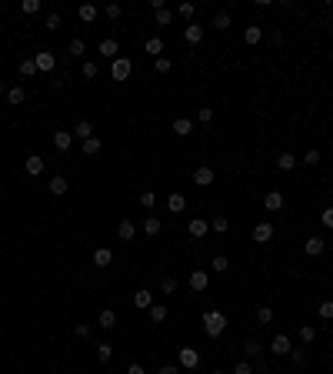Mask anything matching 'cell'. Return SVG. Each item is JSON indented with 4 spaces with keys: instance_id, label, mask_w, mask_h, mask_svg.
Masks as SVG:
<instances>
[{
    "instance_id": "6da1fadb",
    "label": "cell",
    "mask_w": 333,
    "mask_h": 374,
    "mask_svg": "<svg viewBox=\"0 0 333 374\" xmlns=\"http://www.w3.org/2000/svg\"><path fill=\"white\" fill-rule=\"evenodd\" d=\"M203 331H206V337H220L223 331H227V318H223L220 311H206L203 314Z\"/></svg>"
},
{
    "instance_id": "7a4b0ae2",
    "label": "cell",
    "mask_w": 333,
    "mask_h": 374,
    "mask_svg": "<svg viewBox=\"0 0 333 374\" xmlns=\"http://www.w3.org/2000/svg\"><path fill=\"white\" fill-rule=\"evenodd\" d=\"M130 71H134V64H130L127 57H117V60L110 64V77H113V80H127Z\"/></svg>"
},
{
    "instance_id": "3957f363",
    "label": "cell",
    "mask_w": 333,
    "mask_h": 374,
    "mask_svg": "<svg viewBox=\"0 0 333 374\" xmlns=\"http://www.w3.org/2000/svg\"><path fill=\"white\" fill-rule=\"evenodd\" d=\"M177 361H180V367H187V371H193V367L200 364V354L193 348H180V354H177Z\"/></svg>"
},
{
    "instance_id": "277c9868",
    "label": "cell",
    "mask_w": 333,
    "mask_h": 374,
    "mask_svg": "<svg viewBox=\"0 0 333 374\" xmlns=\"http://www.w3.org/2000/svg\"><path fill=\"white\" fill-rule=\"evenodd\" d=\"M33 64H37V71H54V64H57V57L50 54V50H40L37 57H33Z\"/></svg>"
},
{
    "instance_id": "5b68a950",
    "label": "cell",
    "mask_w": 333,
    "mask_h": 374,
    "mask_svg": "<svg viewBox=\"0 0 333 374\" xmlns=\"http://www.w3.org/2000/svg\"><path fill=\"white\" fill-rule=\"evenodd\" d=\"M94 264H97V267H110V264H113V251H110V247H97V251H94Z\"/></svg>"
},
{
    "instance_id": "8992f818",
    "label": "cell",
    "mask_w": 333,
    "mask_h": 374,
    "mask_svg": "<svg viewBox=\"0 0 333 374\" xmlns=\"http://www.w3.org/2000/svg\"><path fill=\"white\" fill-rule=\"evenodd\" d=\"M263 207H267L270 214H277L280 207H283V194H280V191H270L267 197H263Z\"/></svg>"
},
{
    "instance_id": "52a82bcc",
    "label": "cell",
    "mask_w": 333,
    "mask_h": 374,
    "mask_svg": "<svg viewBox=\"0 0 333 374\" xmlns=\"http://www.w3.org/2000/svg\"><path fill=\"white\" fill-rule=\"evenodd\" d=\"M70 144H73V134H67V130H57V134H54V147H57L60 154L70 151Z\"/></svg>"
},
{
    "instance_id": "ba28073f",
    "label": "cell",
    "mask_w": 333,
    "mask_h": 374,
    "mask_svg": "<svg viewBox=\"0 0 333 374\" xmlns=\"http://www.w3.org/2000/svg\"><path fill=\"white\" fill-rule=\"evenodd\" d=\"M24 171L30 177H37V174H44V157H37V154H30V157L24 160Z\"/></svg>"
},
{
    "instance_id": "9c48e42d",
    "label": "cell",
    "mask_w": 333,
    "mask_h": 374,
    "mask_svg": "<svg viewBox=\"0 0 333 374\" xmlns=\"http://www.w3.org/2000/svg\"><path fill=\"white\" fill-rule=\"evenodd\" d=\"M193 184H197V187H210V184H214V171H210V167H197V171H193Z\"/></svg>"
},
{
    "instance_id": "30bf717a",
    "label": "cell",
    "mask_w": 333,
    "mask_h": 374,
    "mask_svg": "<svg viewBox=\"0 0 333 374\" xmlns=\"http://www.w3.org/2000/svg\"><path fill=\"white\" fill-rule=\"evenodd\" d=\"M97 14H100V10H97L94 4H80V7H77V17L84 20V24H94V20H97Z\"/></svg>"
},
{
    "instance_id": "8fae6325",
    "label": "cell",
    "mask_w": 333,
    "mask_h": 374,
    "mask_svg": "<svg viewBox=\"0 0 333 374\" xmlns=\"http://www.w3.org/2000/svg\"><path fill=\"white\" fill-rule=\"evenodd\" d=\"M187 231H190V237H206L210 224H206V221H200V217H193V221L187 224Z\"/></svg>"
},
{
    "instance_id": "7c38bea8",
    "label": "cell",
    "mask_w": 333,
    "mask_h": 374,
    "mask_svg": "<svg viewBox=\"0 0 333 374\" xmlns=\"http://www.w3.org/2000/svg\"><path fill=\"white\" fill-rule=\"evenodd\" d=\"M270 237H273V224H257V227H254V241H257V244H267Z\"/></svg>"
},
{
    "instance_id": "4fadbf2b",
    "label": "cell",
    "mask_w": 333,
    "mask_h": 374,
    "mask_svg": "<svg viewBox=\"0 0 333 374\" xmlns=\"http://www.w3.org/2000/svg\"><path fill=\"white\" fill-rule=\"evenodd\" d=\"M270 348H273V354H280V358L294 351V348H290V337H286V334H277V337H273V344H270Z\"/></svg>"
},
{
    "instance_id": "5bb4252c",
    "label": "cell",
    "mask_w": 333,
    "mask_h": 374,
    "mask_svg": "<svg viewBox=\"0 0 333 374\" xmlns=\"http://www.w3.org/2000/svg\"><path fill=\"white\" fill-rule=\"evenodd\" d=\"M134 308H137V311H150V308H153L150 291H137V294H134Z\"/></svg>"
},
{
    "instance_id": "9a60e30c",
    "label": "cell",
    "mask_w": 333,
    "mask_h": 374,
    "mask_svg": "<svg viewBox=\"0 0 333 374\" xmlns=\"http://www.w3.org/2000/svg\"><path fill=\"white\" fill-rule=\"evenodd\" d=\"M206 284H210L206 271H193L190 274V291H206Z\"/></svg>"
},
{
    "instance_id": "2e32d148",
    "label": "cell",
    "mask_w": 333,
    "mask_h": 374,
    "mask_svg": "<svg viewBox=\"0 0 333 374\" xmlns=\"http://www.w3.org/2000/svg\"><path fill=\"white\" fill-rule=\"evenodd\" d=\"M97 324H100L103 331H110V327H117V314H113L110 308H107V311H100V318H97Z\"/></svg>"
},
{
    "instance_id": "e0dca14e",
    "label": "cell",
    "mask_w": 333,
    "mask_h": 374,
    "mask_svg": "<svg viewBox=\"0 0 333 374\" xmlns=\"http://www.w3.org/2000/svg\"><path fill=\"white\" fill-rule=\"evenodd\" d=\"M100 137H87V141H84V157H97V154H100Z\"/></svg>"
},
{
    "instance_id": "ac0fdd59",
    "label": "cell",
    "mask_w": 333,
    "mask_h": 374,
    "mask_svg": "<svg viewBox=\"0 0 333 374\" xmlns=\"http://www.w3.org/2000/svg\"><path fill=\"white\" fill-rule=\"evenodd\" d=\"M183 40H187V44H200V40H203V27L190 24L187 30H183Z\"/></svg>"
},
{
    "instance_id": "d6986e66",
    "label": "cell",
    "mask_w": 333,
    "mask_h": 374,
    "mask_svg": "<svg viewBox=\"0 0 333 374\" xmlns=\"http://www.w3.org/2000/svg\"><path fill=\"white\" fill-rule=\"evenodd\" d=\"M190 130H193V120H187V117H177L174 120V134L177 137H187Z\"/></svg>"
},
{
    "instance_id": "ffe728a7",
    "label": "cell",
    "mask_w": 333,
    "mask_h": 374,
    "mask_svg": "<svg viewBox=\"0 0 333 374\" xmlns=\"http://www.w3.org/2000/svg\"><path fill=\"white\" fill-rule=\"evenodd\" d=\"M134 234H137L134 221H120V227H117V237L120 241H134Z\"/></svg>"
},
{
    "instance_id": "44dd1931",
    "label": "cell",
    "mask_w": 333,
    "mask_h": 374,
    "mask_svg": "<svg viewBox=\"0 0 333 374\" xmlns=\"http://www.w3.org/2000/svg\"><path fill=\"white\" fill-rule=\"evenodd\" d=\"M73 137H80V141H87V137H94V124H90V120H80L77 127H73Z\"/></svg>"
},
{
    "instance_id": "7402d4cb",
    "label": "cell",
    "mask_w": 333,
    "mask_h": 374,
    "mask_svg": "<svg viewBox=\"0 0 333 374\" xmlns=\"http://www.w3.org/2000/svg\"><path fill=\"white\" fill-rule=\"evenodd\" d=\"M117 40H110V37H107V40H100V54L103 57H110V60H117Z\"/></svg>"
},
{
    "instance_id": "603a6c76",
    "label": "cell",
    "mask_w": 333,
    "mask_h": 374,
    "mask_svg": "<svg viewBox=\"0 0 333 374\" xmlns=\"http://www.w3.org/2000/svg\"><path fill=\"white\" fill-rule=\"evenodd\" d=\"M47 187H50V194H57V197H60V194H67V187H70V184H67V177H60V174H57L54 181L47 184Z\"/></svg>"
},
{
    "instance_id": "cb8c5ba5",
    "label": "cell",
    "mask_w": 333,
    "mask_h": 374,
    "mask_svg": "<svg viewBox=\"0 0 333 374\" xmlns=\"http://www.w3.org/2000/svg\"><path fill=\"white\" fill-rule=\"evenodd\" d=\"M166 207H170L174 214H180L183 207H187V197H183V194H170V197H166Z\"/></svg>"
},
{
    "instance_id": "d4e9b609",
    "label": "cell",
    "mask_w": 333,
    "mask_h": 374,
    "mask_svg": "<svg viewBox=\"0 0 333 374\" xmlns=\"http://www.w3.org/2000/svg\"><path fill=\"white\" fill-rule=\"evenodd\" d=\"M323 237H307V254L310 257H317V254H323Z\"/></svg>"
},
{
    "instance_id": "484cf974",
    "label": "cell",
    "mask_w": 333,
    "mask_h": 374,
    "mask_svg": "<svg viewBox=\"0 0 333 374\" xmlns=\"http://www.w3.org/2000/svg\"><path fill=\"white\" fill-rule=\"evenodd\" d=\"M160 227H163V224H160V217H147V224H143V234H147V237H157Z\"/></svg>"
},
{
    "instance_id": "4316f807",
    "label": "cell",
    "mask_w": 333,
    "mask_h": 374,
    "mask_svg": "<svg viewBox=\"0 0 333 374\" xmlns=\"http://www.w3.org/2000/svg\"><path fill=\"white\" fill-rule=\"evenodd\" d=\"M27 100V90L24 87H10L7 90V104H14V107H17V104H24Z\"/></svg>"
},
{
    "instance_id": "83f0119b",
    "label": "cell",
    "mask_w": 333,
    "mask_h": 374,
    "mask_svg": "<svg viewBox=\"0 0 333 374\" xmlns=\"http://www.w3.org/2000/svg\"><path fill=\"white\" fill-rule=\"evenodd\" d=\"M277 167H280V171H294V167H297V157H294L290 151L280 154V157H277Z\"/></svg>"
},
{
    "instance_id": "f1b7e54d",
    "label": "cell",
    "mask_w": 333,
    "mask_h": 374,
    "mask_svg": "<svg viewBox=\"0 0 333 374\" xmlns=\"http://www.w3.org/2000/svg\"><path fill=\"white\" fill-rule=\"evenodd\" d=\"M153 20H157V27H170V20H174V14L170 10H153Z\"/></svg>"
},
{
    "instance_id": "f546056e",
    "label": "cell",
    "mask_w": 333,
    "mask_h": 374,
    "mask_svg": "<svg viewBox=\"0 0 333 374\" xmlns=\"http://www.w3.org/2000/svg\"><path fill=\"white\" fill-rule=\"evenodd\" d=\"M260 37H263L260 27H246V33H243V40L250 44V47H254V44H260Z\"/></svg>"
},
{
    "instance_id": "4dcf8cb0",
    "label": "cell",
    "mask_w": 333,
    "mask_h": 374,
    "mask_svg": "<svg viewBox=\"0 0 333 374\" xmlns=\"http://www.w3.org/2000/svg\"><path fill=\"white\" fill-rule=\"evenodd\" d=\"M67 50H70V57H80V54H87V44H84L80 37H73V40H70V47H67Z\"/></svg>"
},
{
    "instance_id": "1f68e13d",
    "label": "cell",
    "mask_w": 333,
    "mask_h": 374,
    "mask_svg": "<svg viewBox=\"0 0 333 374\" xmlns=\"http://www.w3.org/2000/svg\"><path fill=\"white\" fill-rule=\"evenodd\" d=\"M210 227H214L217 234H227V231H230V221H227V217H214V221H210Z\"/></svg>"
},
{
    "instance_id": "d6a6232c",
    "label": "cell",
    "mask_w": 333,
    "mask_h": 374,
    "mask_svg": "<svg viewBox=\"0 0 333 374\" xmlns=\"http://www.w3.org/2000/svg\"><path fill=\"white\" fill-rule=\"evenodd\" d=\"M210 267H214L217 274H223V271H227V267H230V261H227V257H223V254H217L214 261H210Z\"/></svg>"
},
{
    "instance_id": "836d02e7",
    "label": "cell",
    "mask_w": 333,
    "mask_h": 374,
    "mask_svg": "<svg viewBox=\"0 0 333 374\" xmlns=\"http://www.w3.org/2000/svg\"><path fill=\"white\" fill-rule=\"evenodd\" d=\"M163 318H166V308H163V304H153V308H150V321H153V324H160Z\"/></svg>"
},
{
    "instance_id": "e575fe53",
    "label": "cell",
    "mask_w": 333,
    "mask_h": 374,
    "mask_svg": "<svg viewBox=\"0 0 333 374\" xmlns=\"http://www.w3.org/2000/svg\"><path fill=\"white\" fill-rule=\"evenodd\" d=\"M214 27H217V30H227V27H230V14H227V10H223V14H217V17H214Z\"/></svg>"
},
{
    "instance_id": "d590c367",
    "label": "cell",
    "mask_w": 333,
    "mask_h": 374,
    "mask_svg": "<svg viewBox=\"0 0 333 374\" xmlns=\"http://www.w3.org/2000/svg\"><path fill=\"white\" fill-rule=\"evenodd\" d=\"M243 351H246V354H250V358H257V354H260V341H254V337H246V344H243Z\"/></svg>"
},
{
    "instance_id": "8d00e7d4",
    "label": "cell",
    "mask_w": 333,
    "mask_h": 374,
    "mask_svg": "<svg viewBox=\"0 0 333 374\" xmlns=\"http://www.w3.org/2000/svg\"><path fill=\"white\" fill-rule=\"evenodd\" d=\"M110 354H113V348H110L107 341H100V344H97V358H100V361H110Z\"/></svg>"
},
{
    "instance_id": "74e56055",
    "label": "cell",
    "mask_w": 333,
    "mask_h": 374,
    "mask_svg": "<svg viewBox=\"0 0 333 374\" xmlns=\"http://www.w3.org/2000/svg\"><path fill=\"white\" fill-rule=\"evenodd\" d=\"M313 337H317V327L303 324V327H300V341H303V344H310V341H313Z\"/></svg>"
},
{
    "instance_id": "f35d334b",
    "label": "cell",
    "mask_w": 333,
    "mask_h": 374,
    "mask_svg": "<svg viewBox=\"0 0 333 374\" xmlns=\"http://www.w3.org/2000/svg\"><path fill=\"white\" fill-rule=\"evenodd\" d=\"M20 74H24V77H30V74H37V64H33V57H27V60H20Z\"/></svg>"
},
{
    "instance_id": "ab89813d",
    "label": "cell",
    "mask_w": 333,
    "mask_h": 374,
    "mask_svg": "<svg viewBox=\"0 0 333 374\" xmlns=\"http://www.w3.org/2000/svg\"><path fill=\"white\" fill-rule=\"evenodd\" d=\"M160 50H163V40H160V37L147 40V54H160Z\"/></svg>"
},
{
    "instance_id": "60d3db41",
    "label": "cell",
    "mask_w": 333,
    "mask_h": 374,
    "mask_svg": "<svg viewBox=\"0 0 333 374\" xmlns=\"http://www.w3.org/2000/svg\"><path fill=\"white\" fill-rule=\"evenodd\" d=\"M140 204L147 207V211H150V207L157 204V194H153V191H143V194H140Z\"/></svg>"
},
{
    "instance_id": "b9f144b4",
    "label": "cell",
    "mask_w": 333,
    "mask_h": 374,
    "mask_svg": "<svg viewBox=\"0 0 333 374\" xmlns=\"http://www.w3.org/2000/svg\"><path fill=\"white\" fill-rule=\"evenodd\" d=\"M257 321H260V324H270V321H273V308H260L257 311Z\"/></svg>"
},
{
    "instance_id": "7bdbcfd3",
    "label": "cell",
    "mask_w": 333,
    "mask_h": 374,
    "mask_svg": "<svg viewBox=\"0 0 333 374\" xmlns=\"http://www.w3.org/2000/svg\"><path fill=\"white\" fill-rule=\"evenodd\" d=\"M320 318H323V321H333V301H323V304H320Z\"/></svg>"
},
{
    "instance_id": "ee69618b",
    "label": "cell",
    "mask_w": 333,
    "mask_h": 374,
    "mask_svg": "<svg viewBox=\"0 0 333 374\" xmlns=\"http://www.w3.org/2000/svg\"><path fill=\"white\" fill-rule=\"evenodd\" d=\"M20 10H24V14H37V10H40V0H24Z\"/></svg>"
},
{
    "instance_id": "f6af8a7d",
    "label": "cell",
    "mask_w": 333,
    "mask_h": 374,
    "mask_svg": "<svg viewBox=\"0 0 333 374\" xmlns=\"http://www.w3.org/2000/svg\"><path fill=\"white\" fill-rule=\"evenodd\" d=\"M303 164H307V167H317V164H320V151H307Z\"/></svg>"
},
{
    "instance_id": "bcb514c9",
    "label": "cell",
    "mask_w": 333,
    "mask_h": 374,
    "mask_svg": "<svg viewBox=\"0 0 333 374\" xmlns=\"http://www.w3.org/2000/svg\"><path fill=\"white\" fill-rule=\"evenodd\" d=\"M120 10H123L120 4H107V7H103V14L110 17V20H117V17H120Z\"/></svg>"
},
{
    "instance_id": "7dc6e473",
    "label": "cell",
    "mask_w": 333,
    "mask_h": 374,
    "mask_svg": "<svg viewBox=\"0 0 333 374\" xmlns=\"http://www.w3.org/2000/svg\"><path fill=\"white\" fill-rule=\"evenodd\" d=\"M153 67H157V74H166L174 64H170V57H157V64H153Z\"/></svg>"
},
{
    "instance_id": "c3c4849f",
    "label": "cell",
    "mask_w": 333,
    "mask_h": 374,
    "mask_svg": "<svg viewBox=\"0 0 333 374\" xmlns=\"http://www.w3.org/2000/svg\"><path fill=\"white\" fill-rule=\"evenodd\" d=\"M160 291H163V294H174V291H177V281H174V278H163Z\"/></svg>"
},
{
    "instance_id": "681fc988",
    "label": "cell",
    "mask_w": 333,
    "mask_h": 374,
    "mask_svg": "<svg viewBox=\"0 0 333 374\" xmlns=\"http://www.w3.org/2000/svg\"><path fill=\"white\" fill-rule=\"evenodd\" d=\"M320 221H323V227H330V231H333V207H326L323 214H320Z\"/></svg>"
},
{
    "instance_id": "f907efd6",
    "label": "cell",
    "mask_w": 333,
    "mask_h": 374,
    "mask_svg": "<svg viewBox=\"0 0 333 374\" xmlns=\"http://www.w3.org/2000/svg\"><path fill=\"white\" fill-rule=\"evenodd\" d=\"M84 77H97V64H94V60H87V64H84Z\"/></svg>"
},
{
    "instance_id": "816d5d0a",
    "label": "cell",
    "mask_w": 333,
    "mask_h": 374,
    "mask_svg": "<svg viewBox=\"0 0 333 374\" xmlns=\"http://www.w3.org/2000/svg\"><path fill=\"white\" fill-rule=\"evenodd\" d=\"M286 358L294 361V364H303V351H300V348H294V351H290V354H286Z\"/></svg>"
},
{
    "instance_id": "f5cc1de1",
    "label": "cell",
    "mask_w": 333,
    "mask_h": 374,
    "mask_svg": "<svg viewBox=\"0 0 333 374\" xmlns=\"http://www.w3.org/2000/svg\"><path fill=\"white\" fill-rule=\"evenodd\" d=\"M73 334H77V337H90V324H77V327H73Z\"/></svg>"
},
{
    "instance_id": "db71d44e",
    "label": "cell",
    "mask_w": 333,
    "mask_h": 374,
    "mask_svg": "<svg viewBox=\"0 0 333 374\" xmlns=\"http://www.w3.org/2000/svg\"><path fill=\"white\" fill-rule=\"evenodd\" d=\"M57 27H60V14H50L47 17V30H57Z\"/></svg>"
},
{
    "instance_id": "11a10c76",
    "label": "cell",
    "mask_w": 333,
    "mask_h": 374,
    "mask_svg": "<svg viewBox=\"0 0 333 374\" xmlns=\"http://www.w3.org/2000/svg\"><path fill=\"white\" fill-rule=\"evenodd\" d=\"M233 374H254V367L246 364V361H240V364H237V367H233Z\"/></svg>"
},
{
    "instance_id": "9f6ffc18",
    "label": "cell",
    "mask_w": 333,
    "mask_h": 374,
    "mask_svg": "<svg viewBox=\"0 0 333 374\" xmlns=\"http://www.w3.org/2000/svg\"><path fill=\"white\" fill-rule=\"evenodd\" d=\"M180 17H187V20H190V17H193V4H180Z\"/></svg>"
},
{
    "instance_id": "6f0895ef",
    "label": "cell",
    "mask_w": 333,
    "mask_h": 374,
    "mask_svg": "<svg viewBox=\"0 0 333 374\" xmlns=\"http://www.w3.org/2000/svg\"><path fill=\"white\" fill-rule=\"evenodd\" d=\"M200 120H203V124H206V120H214V111H210V107H200Z\"/></svg>"
},
{
    "instance_id": "680465c9",
    "label": "cell",
    "mask_w": 333,
    "mask_h": 374,
    "mask_svg": "<svg viewBox=\"0 0 333 374\" xmlns=\"http://www.w3.org/2000/svg\"><path fill=\"white\" fill-rule=\"evenodd\" d=\"M127 374H147V371H143V364H130V367H127Z\"/></svg>"
},
{
    "instance_id": "91938a15",
    "label": "cell",
    "mask_w": 333,
    "mask_h": 374,
    "mask_svg": "<svg viewBox=\"0 0 333 374\" xmlns=\"http://www.w3.org/2000/svg\"><path fill=\"white\" fill-rule=\"evenodd\" d=\"M157 374H180V371H177V367H170V364H166V367H160Z\"/></svg>"
},
{
    "instance_id": "94428289",
    "label": "cell",
    "mask_w": 333,
    "mask_h": 374,
    "mask_svg": "<svg viewBox=\"0 0 333 374\" xmlns=\"http://www.w3.org/2000/svg\"><path fill=\"white\" fill-rule=\"evenodd\" d=\"M7 90H10V87H7V84H4V80H0V94H7Z\"/></svg>"
},
{
    "instance_id": "6125c7cd",
    "label": "cell",
    "mask_w": 333,
    "mask_h": 374,
    "mask_svg": "<svg viewBox=\"0 0 333 374\" xmlns=\"http://www.w3.org/2000/svg\"><path fill=\"white\" fill-rule=\"evenodd\" d=\"M0 114H4V111H0Z\"/></svg>"
}]
</instances>
